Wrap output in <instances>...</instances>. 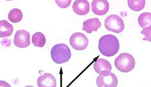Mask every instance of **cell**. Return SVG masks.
<instances>
[{"label":"cell","mask_w":151,"mask_h":87,"mask_svg":"<svg viewBox=\"0 0 151 87\" xmlns=\"http://www.w3.org/2000/svg\"><path fill=\"white\" fill-rule=\"evenodd\" d=\"M91 8L94 14L103 16L109 11V4L106 0H93L91 2Z\"/></svg>","instance_id":"8"},{"label":"cell","mask_w":151,"mask_h":87,"mask_svg":"<svg viewBox=\"0 0 151 87\" xmlns=\"http://www.w3.org/2000/svg\"><path fill=\"white\" fill-rule=\"evenodd\" d=\"M90 4L86 0H76L72 6L73 9L76 14L80 16L88 14L90 9Z\"/></svg>","instance_id":"9"},{"label":"cell","mask_w":151,"mask_h":87,"mask_svg":"<svg viewBox=\"0 0 151 87\" xmlns=\"http://www.w3.org/2000/svg\"><path fill=\"white\" fill-rule=\"evenodd\" d=\"M104 26L107 30L116 33H122L125 27L123 20L116 14L111 15L106 18Z\"/></svg>","instance_id":"4"},{"label":"cell","mask_w":151,"mask_h":87,"mask_svg":"<svg viewBox=\"0 0 151 87\" xmlns=\"http://www.w3.org/2000/svg\"><path fill=\"white\" fill-rule=\"evenodd\" d=\"M52 59L55 63L61 64L67 62L70 59V50L65 44H59L54 45L51 50Z\"/></svg>","instance_id":"2"},{"label":"cell","mask_w":151,"mask_h":87,"mask_svg":"<svg viewBox=\"0 0 151 87\" xmlns=\"http://www.w3.org/2000/svg\"><path fill=\"white\" fill-rule=\"evenodd\" d=\"M138 23L143 28L151 26V14L145 12L140 14L138 18Z\"/></svg>","instance_id":"14"},{"label":"cell","mask_w":151,"mask_h":87,"mask_svg":"<svg viewBox=\"0 0 151 87\" xmlns=\"http://www.w3.org/2000/svg\"><path fill=\"white\" fill-rule=\"evenodd\" d=\"M98 87H116L118 84V80L114 74L109 71L102 72L96 79Z\"/></svg>","instance_id":"5"},{"label":"cell","mask_w":151,"mask_h":87,"mask_svg":"<svg viewBox=\"0 0 151 87\" xmlns=\"http://www.w3.org/2000/svg\"><path fill=\"white\" fill-rule=\"evenodd\" d=\"M30 33L25 30H17L15 34L14 44L17 47L24 48L30 44Z\"/></svg>","instance_id":"7"},{"label":"cell","mask_w":151,"mask_h":87,"mask_svg":"<svg viewBox=\"0 0 151 87\" xmlns=\"http://www.w3.org/2000/svg\"><path fill=\"white\" fill-rule=\"evenodd\" d=\"M128 4L131 10L135 11H139L145 7V0H128Z\"/></svg>","instance_id":"17"},{"label":"cell","mask_w":151,"mask_h":87,"mask_svg":"<svg viewBox=\"0 0 151 87\" xmlns=\"http://www.w3.org/2000/svg\"><path fill=\"white\" fill-rule=\"evenodd\" d=\"M46 41L45 35L40 32H37L32 36V42L36 47H43L45 45Z\"/></svg>","instance_id":"15"},{"label":"cell","mask_w":151,"mask_h":87,"mask_svg":"<svg viewBox=\"0 0 151 87\" xmlns=\"http://www.w3.org/2000/svg\"><path fill=\"white\" fill-rule=\"evenodd\" d=\"M142 34L145 36V38L143 39L144 41H151V26L147 28H144L141 32Z\"/></svg>","instance_id":"18"},{"label":"cell","mask_w":151,"mask_h":87,"mask_svg":"<svg viewBox=\"0 0 151 87\" xmlns=\"http://www.w3.org/2000/svg\"><path fill=\"white\" fill-rule=\"evenodd\" d=\"M23 14L19 9L14 8L9 12L8 14V18L9 21L13 23H17L22 20Z\"/></svg>","instance_id":"16"},{"label":"cell","mask_w":151,"mask_h":87,"mask_svg":"<svg viewBox=\"0 0 151 87\" xmlns=\"http://www.w3.org/2000/svg\"><path fill=\"white\" fill-rule=\"evenodd\" d=\"M14 30L13 25L7 21L2 20L0 21V37L5 38L12 35Z\"/></svg>","instance_id":"13"},{"label":"cell","mask_w":151,"mask_h":87,"mask_svg":"<svg viewBox=\"0 0 151 87\" xmlns=\"http://www.w3.org/2000/svg\"><path fill=\"white\" fill-rule=\"evenodd\" d=\"M37 85L39 87H56V79L51 74H44L38 78Z\"/></svg>","instance_id":"10"},{"label":"cell","mask_w":151,"mask_h":87,"mask_svg":"<svg viewBox=\"0 0 151 87\" xmlns=\"http://www.w3.org/2000/svg\"><path fill=\"white\" fill-rule=\"evenodd\" d=\"M136 62L134 57L127 53H121L116 58L114 65L120 71L128 73L132 71L135 66Z\"/></svg>","instance_id":"3"},{"label":"cell","mask_w":151,"mask_h":87,"mask_svg":"<svg viewBox=\"0 0 151 87\" xmlns=\"http://www.w3.org/2000/svg\"><path fill=\"white\" fill-rule=\"evenodd\" d=\"M118 39L115 36L107 34L100 39L98 48L100 53L106 57H112L118 53L119 49Z\"/></svg>","instance_id":"1"},{"label":"cell","mask_w":151,"mask_h":87,"mask_svg":"<svg viewBox=\"0 0 151 87\" xmlns=\"http://www.w3.org/2000/svg\"><path fill=\"white\" fill-rule=\"evenodd\" d=\"M94 70L100 74L105 71L111 72V64L107 60L102 58H99L94 62L93 65Z\"/></svg>","instance_id":"12"},{"label":"cell","mask_w":151,"mask_h":87,"mask_svg":"<svg viewBox=\"0 0 151 87\" xmlns=\"http://www.w3.org/2000/svg\"><path fill=\"white\" fill-rule=\"evenodd\" d=\"M70 43L71 47L76 50H83L87 47L88 45V40L83 33H76L71 36Z\"/></svg>","instance_id":"6"},{"label":"cell","mask_w":151,"mask_h":87,"mask_svg":"<svg viewBox=\"0 0 151 87\" xmlns=\"http://www.w3.org/2000/svg\"><path fill=\"white\" fill-rule=\"evenodd\" d=\"M101 26V23L99 18H90L83 22V29L87 33H91L93 31L96 32Z\"/></svg>","instance_id":"11"},{"label":"cell","mask_w":151,"mask_h":87,"mask_svg":"<svg viewBox=\"0 0 151 87\" xmlns=\"http://www.w3.org/2000/svg\"><path fill=\"white\" fill-rule=\"evenodd\" d=\"M71 0H56L55 1L59 7L62 8H68L70 5Z\"/></svg>","instance_id":"19"}]
</instances>
